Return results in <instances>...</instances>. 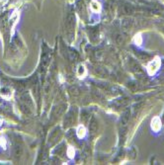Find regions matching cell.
<instances>
[{
  "mask_svg": "<svg viewBox=\"0 0 164 165\" xmlns=\"http://www.w3.org/2000/svg\"><path fill=\"white\" fill-rule=\"evenodd\" d=\"M160 64H161V61L158 57H155V60L153 61H151L149 64H148L147 66V70H148V73L150 74H154L156 72L157 70H158V68L160 67Z\"/></svg>",
  "mask_w": 164,
  "mask_h": 165,
  "instance_id": "1",
  "label": "cell"
},
{
  "mask_svg": "<svg viewBox=\"0 0 164 165\" xmlns=\"http://www.w3.org/2000/svg\"><path fill=\"white\" fill-rule=\"evenodd\" d=\"M91 10L95 12V13H99V12L101 11V5L100 3L98 1H96V0H92L91 2Z\"/></svg>",
  "mask_w": 164,
  "mask_h": 165,
  "instance_id": "3",
  "label": "cell"
},
{
  "mask_svg": "<svg viewBox=\"0 0 164 165\" xmlns=\"http://www.w3.org/2000/svg\"><path fill=\"white\" fill-rule=\"evenodd\" d=\"M0 145L3 148H6V145H7V141H6L5 138H3V136H0Z\"/></svg>",
  "mask_w": 164,
  "mask_h": 165,
  "instance_id": "7",
  "label": "cell"
},
{
  "mask_svg": "<svg viewBox=\"0 0 164 165\" xmlns=\"http://www.w3.org/2000/svg\"><path fill=\"white\" fill-rule=\"evenodd\" d=\"M135 43H137L138 46H140L141 43H142V38L140 36V34H138V35H135Z\"/></svg>",
  "mask_w": 164,
  "mask_h": 165,
  "instance_id": "6",
  "label": "cell"
},
{
  "mask_svg": "<svg viewBox=\"0 0 164 165\" xmlns=\"http://www.w3.org/2000/svg\"><path fill=\"white\" fill-rule=\"evenodd\" d=\"M66 152H67V155H68L69 158H71V159L74 158V155H75V150H74V148L72 147V146H69V147L67 148Z\"/></svg>",
  "mask_w": 164,
  "mask_h": 165,
  "instance_id": "5",
  "label": "cell"
},
{
  "mask_svg": "<svg viewBox=\"0 0 164 165\" xmlns=\"http://www.w3.org/2000/svg\"><path fill=\"white\" fill-rule=\"evenodd\" d=\"M151 129L154 132H158L161 129V121L158 117H155L154 119L151 121Z\"/></svg>",
  "mask_w": 164,
  "mask_h": 165,
  "instance_id": "2",
  "label": "cell"
},
{
  "mask_svg": "<svg viewBox=\"0 0 164 165\" xmlns=\"http://www.w3.org/2000/svg\"><path fill=\"white\" fill-rule=\"evenodd\" d=\"M76 135L78 136L79 138H83L84 136H86V129L84 126H79L78 129H77V132H76Z\"/></svg>",
  "mask_w": 164,
  "mask_h": 165,
  "instance_id": "4",
  "label": "cell"
}]
</instances>
